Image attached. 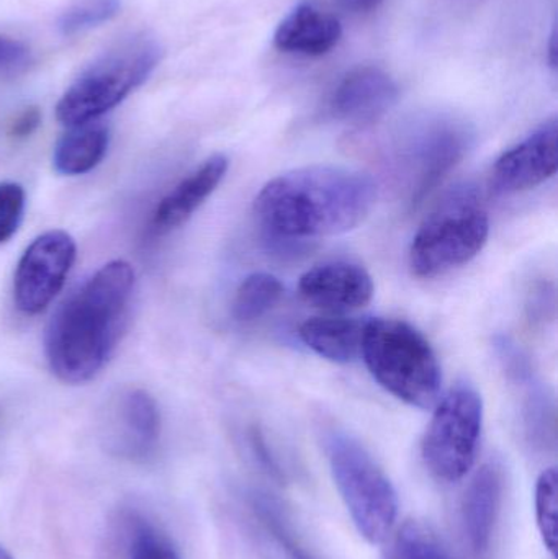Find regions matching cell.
Returning <instances> with one entry per match:
<instances>
[{
    "label": "cell",
    "mask_w": 558,
    "mask_h": 559,
    "mask_svg": "<svg viewBox=\"0 0 558 559\" xmlns=\"http://www.w3.org/2000/svg\"><path fill=\"white\" fill-rule=\"evenodd\" d=\"M133 289V267L118 259L59 306L46 329L45 355L61 383L75 386L100 373L120 341Z\"/></svg>",
    "instance_id": "cell-1"
},
{
    "label": "cell",
    "mask_w": 558,
    "mask_h": 559,
    "mask_svg": "<svg viewBox=\"0 0 558 559\" xmlns=\"http://www.w3.org/2000/svg\"><path fill=\"white\" fill-rule=\"evenodd\" d=\"M377 202L372 177L340 166H307L269 180L254 215L278 238L346 235L369 218Z\"/></svg>",
    "instance_id": "cell-2"
},
{
    "label": "cell",
    "mask_w": 558,
    "mask_h": 559,
    "mask_svg": "<svg viewBox=\"0 0 558 559\" xmlns=\"http://www.w3.org/2000/svg\"><path fill=\"white\" fill-rule=\"evenodd\" d=\"M163 46L150 33L118 39L66 88L56 105V118L66 128L97 121L144 84L159 66Z\"/></svg>",
    "instance_id": "cell-3"
},
{
    "label": "cell",
    "mask_w": 558,
    "mask_h": 559,
    "mask_svg": "<svg viewBox=\"0 0 558 559\" xmlns=\"http://www.w3.org/2000/svg\"><path fill=\"white\" fill-rule=\"evenodd\" d=\"M360 355L377 383L396 400L419 409H431L441 400L442 374L435 348L408 322L366 321Z\"/></svg>",
    "instance_id": "cell-4"
},
{
    "label": "cell",
    "mask_w": 558,
    "mask_h": 559,
    "mask_svg": "<svg viewBox=\"0 0 558 559\" xmlns=\"http://www.w3.org/2000/svg\"><path fill=\"white\" fill-rule=\"evenodd\" d=\"M324 452L337 492L360 537L370 545L389 540L399 518L395 486L359 440L343 430L324 436Z\"/></svg>",
    "instance_id": "cell-5"
},
{
    "label": "cell",
    "mask_w": 558,
    "mask_h": 559,
    "mask_svg": "<svg viewBox=\"0 0 558 559\" xmlns=\"http://www.w3.org/2000/svg\"><path fill=\"white\" fill-rule=\"evenodd\" d=\"M490 236L487 212L471 195L455 197L425 219L409 248L418 278L442 277L480 254Z\"/></svg>",
    "instance_id": "cell-6"
},
{
    "label": "cell",
    "mask_w": 558,
    "mask_h": 559,
    "mask_svg": "<svg viewBox=\"0 0 558 559\" xmlns=\"http://www.w3.org/2000/svg\"><path fill=\"white\" fill-rule=\"evenodd\" d=\"M484 427V400L472 384L458 383L436 404L423 439L426 468L444 485L461 481L477 459Z\"/></svg>",
    "instance_id": "cell-7"
},
{
    "label": "cell",
    "mask_w": 558,
    "mask_h": 559,
    "mask_svg": "<svg viewBox=\"0 0 558 559\" xmlns=\"http://www.w3.org/2000/svg\"><path fill=\"white\" fill-rule=\"evenodd\" d=\"M78 258L71 235L51 229L33 239L13 275V302L26 316L45 311L64 286Z\"/></svg>",
    "instance_id": "cell-8"
},
{
    "label": "cell",
    "mask_w": 558,
    "mask_h": 559,
    "mask_svg": "<svg viewBox=\"0 0 558 559\" xmlns=\"http://www.w3.org/2000/svg\"><path fill=\"white\" fill-rule=\"evenodd\" d=\"M467 128L446 117L428 118L409 131L402 154L412 176V203H422L467 153Z\"/></svg>",
    "instance_id": "cell-9"
},
{
    "label": "cell",
    "mask_w": 558,
    "mask_h": 559,
    "mask_svg": "<svg viewBox=\"0 0 558 559\" xmlns=\"http://www.w3.org/2000/svg\"><path fill=\"white\" fill-rule=\"evenodd\" d=\"M159 436V407L146 390L127 388L108 404L107 439L115 452L131 460L147 459Z\"/></svg>",
    "instance_id": "cell-10"
},
{
    "label": "cell",
    "mask_w": 558,
    "mask_h": 559,
    "mask_svg": "<svg viewBox=\"0 0 558 559\" xmlns=\"http://www.w3.org/2000/svg\"><path fill=\"white\" fill-rule=\"evenodd\" d=\"M557 167L558 124L554 118L501 154L494 167V179L503 192H524L553 179Z\"/></svg>",
    "instance_id": "cell-11"
},
{
    "label": "cell",
    "mask_w": 558,
    "mask_h": 559,
    "mask_svg": "<svg viewBox=\"0 0 558 559\" xmlns=\"http://www.w3.org/2000/svg\"><path fill=\"white\" fill-rule=\"evenodd\" d=\"M396 100V82L383 69L360 66L337 85L331 98V111L344 123L367 127L385 117Z\"/></svg>",
    "instance_id": "cell-12"
},
{
    "label": "cell",
    "mask_w": 558,
    "mask_h": 559,
    "mask_svg": "<svg viewBox=\"0 0 558 559\" xmlns=\"http://www.w3.org/2000/svg\"><path fill=\"white\" fill-rule=\"evenodd\" d=\"M301 298L328 311H354L372 301L376 286L366 269L351 262H328L305 272L298 282Z\"/></svg>",
    "instance_id": "cell-13"
},
{
    "label": "cell",
    "mask_w": 558,
    "mask_h": 559,
    "mask_svg": "<svg viewBox=\"0 0 558 559\" xmlns=\"http://www.w3.org/2000/svg\"><path fill=\"white\" fill-rule=\"evenodd\" d=\"M503 492L504 473L497 463L482 466L465 489L461 502L462 537L474 557L484 558L490 551Z\"/></svg>",
    "instance_id": "cell-14"
},
{
    "label": "cell",
    "mask_w": 558,
    "mask_h": 559,
    "mask_svg": "<svg viewBox=\"0 0 558 559\" xmlns=\"http://www.w3.org/2000/svg\"><path fill=\"white\" fill-rule=\"evenodd\" d=\"M228 169V157L223 154H213L203 160L157 203L153 213V228L157 233H169L186 225L218 189Z\"/></svg>",
    "instance_id": "cell-15"
},
{
    "label": "cell",
    "mask_w": 558,
    "mask_h": 559,
    "mask_svg": "<svg viewBox=\"0 0 558 559\" xmlns=\"http://www.w3.org/2000/svg\"><path fill=\"white\" fill-rule=\"evenodd\" d=\"M340 20L311 0L298 3L277 26L275 48L304 56H323L340 43Z\"/></svg>",
    "instance_id": "cell-16"
},
{
    "label": "cell",
    "mask_w": 558,
    "mask_h": 559,
    "mask_svg": "<svg viewBox=\"0 0 558 559\" xmlns=\"http://www.w3.org/2000/svg\"><path fill=\"white\" fill-rule=\"evenodd\" d=\"M366 321L347 318H311L300 325L308 348L336 364H351L360 357Z\"/></svg>",
    "instance_id": "cell-17"
},
{
    "label": "cell",
    "mask_w": 558,
    "mask_h": 559,
    "mask_svg": "<svg viewBox=\"0 0 558 559\" xmlns=\"http://www.w3.org/2000/svg\"><path fill=\"white\" fill-rule=\"evenodd\" d=\"M108 143V128L98 121L71 127L56 143L52 167L61 176H84L104 160Z\"/></svg>",
    "instance_id": "cell-18"
},
{
    "label": "cell",
    "mask_w": 558,
    "mask_h": 559,
    "mask_svg": "<svg viewBox=\"0 0 558 559\" xmlns=\"http://www.w3.org/2000/svg\"><path fill=\"white\" fill-rule=\"evenodd\" d=\"M252 524L264 537L265 544L281 559H317L307 550L300 538L295 535L281 508L264 496H251L249 501Z\"/></svg>",
    "instance_id": "cell-19"
},
{
    "label": "cell",
    "mask_w": 558,
    "mask_h": 559,
    "mask_svg": "<svg viewBox=\"0 0 558 559\" xmlns=\"http://www.w3.org/2000/svg\"><path fill=\"white\" fill-rule=\"evenodd\" d=\"M284 296L281 280L265 272L248 275L235 293L233 316L239 322H252L268 314Z\"/></svg>",
    "instance_id": "cell-20"
},
{
    "label": "cell",
    "mask_w": 558,
    "mask_h": 559,
    "mask_svg": "<svg viewBox=\"0 0 558 559\" xmlns=\"http://www.w3.org/2000/svg\"><path fill=\"white\" fill-rule=\"evenodd\" d=\"M383 559H454L435 531L409 521L390 538Z\"/></svg>",
    "instance_id": "cell-21"
},
{
    "label": "cell",
    "mask_w": 558,
    "mask_h": 559,
    "mask_svg": "<svg viewBox=\"0 0 558 559\" xmlns=\"http://www.w3.org/2000/svg\"><path fill=\"white\" fill-rule=\"evenodd\" d=\"M120 9L121 0H74L59 15V33L64 36H75L97 28L114 20Z\"/></svg>",
    "instance_id": "cell-22"
},
{
    "label": "cell",
    "mask_w": 558,
    "mask_h": 559,
    "mask_svg": "<svg viewBox=\"0 0 558 559\" xmlns=\"http://www.w3.org/2000/svg\"><path fill=\"white\" fill-rule=\"evenodd\" d=\"M557 469L549 468L536 483V522L544 545L550 554L557 550Z\"/></svg>",
    "instance_id": "cell-23"
},
{
    "label": "cell",
    "mask_w": 558,
    "mask_h": 559,
    "mask_svg": "<svg viewBox=\"0 0 558 559\" xmlns=\"http://www.w3.org/2000/svg\"><path fill=\"white\" fill-rule=\"evenodd\" d=\"M25 203V189L20 183H0V246L9 242L19 231Z\"/></svg>",
    "instance_id": "cell-24"
},
{
    "label": "cell",
    "mask_w": 558,
    "mask_h": 559,
    "mask_svg": "<svg viewBox=\"0 0 558 559\" xmlns=\"http://www.w3.org/2000/svg\"><path fill=\"white\" fill-rule=\"evenodd\" d=\"M131 559H180L176 548L154 531H141L134 540Z\"/></svg>",
    "instance_id": "cell-25"
},
{
    "label": "cell",
    "mask_w": 558,
    "mask_h": 559,
    "mask_svg": "<svg viewBox=\"0 0 558 559\" xmlns=\"http://www.w3.org/2000/svg\"><path fill=\"white\" fill-rule=\"evenodd\" d=\"M39 123H41V115H39L38 108H26L13 120L12 127H10V134L15 140H25L29 134L35 133Z\"/></svg>",
    "instance_id": "cell-26"
},
{
    "label": "cell",
    "mask_w": 558,
    "mask_h": 559,
    "mask_svg": "<svg viewBox=\"0 0 558 559\" xmlns=\"http://www.w3.org/2000/svg\"><path fill=\"white\" fill-rule=\"evenodd\" d=\"M26 55H28V49L22 41L0 35V68L19 64L26 58Z\"/></svg>",
    "instance_id": "cell-27"
},
{
    "label": "cell",
    "mask_w": 558,
    "mask_h": 559,
    "mask_svg": "<svg viewBox=\"0 0 558 559\" xmlns=\"http://www.w3.org/2000/svg\"><path fill=\"white\" fill-rule=\"evenodd\" d=\"M347 12L366 13L376 10L383 0H337Z\"/></svg>",
    "instance_id": "cell-28"
},
{
    "label": "cell",
    "mask_w": 558,
    "mask_h": 559,
    "mask_svg": "<svg viewBox=\"0 0 558 559\" xmlns=\"http://www.w3.org/2000/svg\"><path fill=\"white\" fill-rule=\"evenodd\" d=\"M549 62H550V68H553L554 71H556V69H557V32H556V28H553V33H550Z\"/></svg>",
    "instance_id": "cell-29"
},
{
    "label": "cell",
    "mask_w": 558,
    "mask_h": 559,
    "mask_svg": "<svg viewBox=\"0 0 558 559\" xmlns=\"http://www.w3.org/2000/svg\"><path fill=\"white\" fill-rule=\"evenodd\" d=\"M0 559H12V557L9 555V551H7L2 545H0Z\"/></svg>",
    "instance_id": "cell-30"
}]
</instances>
